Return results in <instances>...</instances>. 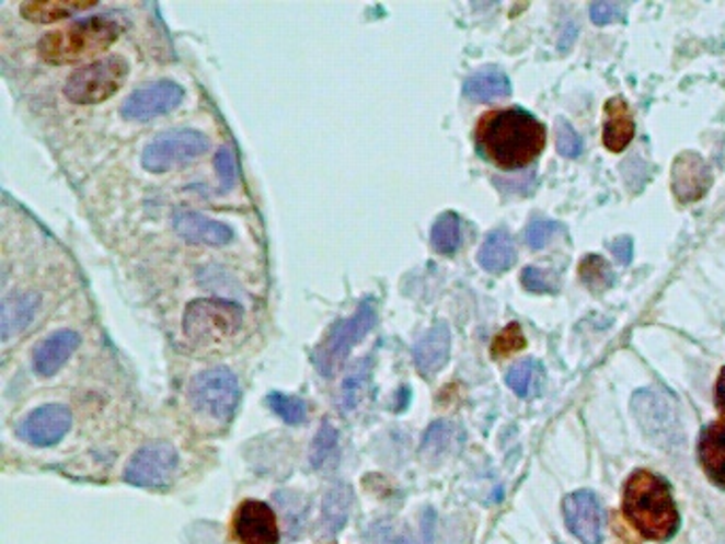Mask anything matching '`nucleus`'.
I'll return each mask as SVG.
<instances>
[{
	"instance_id": "obj_1",
	"label": "nucleus",
	"mask_w": 725,
	"mask_h": 544,
	"mask_svg": "<svg viewBox=\"0 0 725 544\" xmlns=\"http://www.w3.org/2000/svg\"><path fill=\"white\" fill-rule=\"evenodd\" d=\"M479 151L500 169L532 164L544 147V128L523 109L485 113L474 130Z\"/></svg>"
},
{
	"instance_id": "obj_2",
	"label": "nucleus",
	"mask_w": 725,
	"mask_h": 544,
	"mask_svg": "<svg viewBox=\"0 0 725 544\" xmlns=\"http://www.w3.org/2000/svg\"><path fill=\"white\" fill-rule=\"evenodd\" d=\"M623 512L628 521L649 541L664 543L679 530V510L670 485L653 472H634L623 491Z\"/></svg>"
},
{
	"instance_id": "obj_3",
	"label": "nucleus",
	"mask_w": 725,
	"mask_h": 544,
	"mask_svg": "<svg viewBox=\"0 0 725 544\" xmlns=\"http://www.w3.org/2000/svg\"><path fill=\"white\" fill-rule=\"evenodd\" d=\"M122 26L111 15H94L69 28L49 33L41 38L38 51L51 65H69L105 51L119 37Z\"/></svg>"
},
{
	"instance_id": "obj_4",
	"label": "nucleus",
	"mask_w": 725,
	"mask_h": 544,
	"mask_svg": "<svg viewBox=\"0 0 725 544\" xmlns=\"http://www.w3.org/2000/svg\"><path fill=\"white\" fill-rule=\"evenodd\" d=\"M375 322H377V309L370 300H364L360 309L352 317L332 327L324 343L315 349L313 362L318 366V370L324 377H334L338 366L345 362L352 349L372 329Z\"/></svg>"
},
{
	"instance_id": "obj_5",
	"label": "nucleus",
	"mask_w": 725,
	"mask_h": 544,
	"mask_svg": "<svg viewBox=\"0 0 725 544\" xmlns=\"http://www.w3.org/2000/svg\"><path fill=\"white\" fill-rule=\"evenodd\" d=\"M126 74L128 62L119 56H111L74 71L67 81L65 94L77 105H96L107 101L119 90Z\"/></svg>"
},
{
	"instance_id": "obj_6",
	"label": "nucleus",
	"mask_w": 725,
	"mask_h": 544,
	"mask_svg": "<svg viewBox=\"0 0 725 544\" xmlns=\"http://www.w3.org/2000/svg\"><path fill=\"white\" fill-rule=\"evenodd\" d=\"M241 400V387L232 370L211 368L194 377L189 385V402L196 410L226 421L234 415Z\"/></svg>"
},
{
	"instance_id": "obj_7",
	"label": "nucleus",
	"mask_w": 725,
	"mask_h": 544,
	"mask_svg": "<svg viewBox=\"0 0 725 544\" xmlns=\"http://www.w3.org/2000/svg\"><path fill=\"white\" fill-rule=\"evenodd\" d=\"M209 149V139L198 130H171L156 137L143 149V166L151 173H166L175 166L200 158Z\"/></svg>"
},
{
	"instance_id": "obj_8",
	"label": "nucleus",
	"mask_w": 725,
	"mask_h": 544,
	"mask_svg": "<svg viewBox=\"0 0 725 544\" xmlns=\"http://www.w3.org/2000/svg\"><path fill=\"white\" fill-rule=\"evenodd\" d=\"M241 326V311L230 302L196 300L185 311V334L194 340H211Z\"/></svg>"
},
{
	"instance_id": "obj_9",
	"label": "nucleus",
	"mask_w": 725,
	"mask_h": 544,
	"mask_svg": "<svg viewBox=\"0 0 725 544\" xmlns=\"http://www.w3.org/2000/svg\"><path fill=\"white\" fill-rule=\"evenodd\" d=\"M177 462L175 447L169 442H153L133 455L124 478L137 487H164L177 471Z\"/></svg>"
},
{
	"instance_id": "obj_10",
	"label": "nucleus",
	"mask_w": 725,
	"mask_h": 544,
	"mask_svg": "<svg viewBox=\"0 0 725 544\" xmlns=\"http://www.w3.org/2000/svg\"><path fill=\"white\" fill-rule=\"evenodd\" d=\"M634 415L643 430L657 442H675L679 417L670 398L659 390H643L634 396Z\"/></svg>"
},
{
	"instance_id": "obj_11",
	"label": "nucleus",
	"mask_w": 725,
	"mask_h": 544,
	"mask_svg": "<svg viewBox=\"0 0 725 544\" xmlns=\"http://www.w3.org/2000/svg\"><path fill=\"white\" fill-rule=\"evenodd\" d=\"M183 101L182 85L175 81H156L135 90L122 105V115L130 121H149L158 115L180 107Z\"/></svg>"
},
{
	"instance_id": "obj_12",
	"label": "nucleus",
	"mask_w": 725,
	"mask_h": 544,
	"mask_svg": "<svg viewBox=\"0 0 725 544\" xmlns=\"http://www.w3.org/2000/svg\"><path fill=\"white\" fill-rule=\"evenodd\" d=\"M564 517L568 530L583 544L602 543L605 510L591 491H575L564 500Z\"/></svg>"
},
{
	"instance_id": "obj_13",
	"label": "nucleus",
	"mask_w": 725,
	"mask_h": 544,
	"mask_svg": "<svg viewBox=\"0 0 725 544\" xmlns=\"http://www.w3.org/2000/svg\"><path fill=\"white\" fill-rule=\"evenodd\" d=\"M73 415L62 404H45L33 410L20 426V436L37 447H51L71 430Z\"/></svg>"
},
{
	"instance_id": "obj_14",
	"label": "nucleus",
	"mask_w": 725,
	"mask_h": 544,
	"mask_svg": "<svg viewBox=\"0 0 725 544\" xmlns=\"http://www.w3.org/2000/svg\"><path fill=\"white\" fill-rule=\"evenodd\" d=\"M234 536L243 544H279L273 508L257 500H245L234 517Z\"/></svg>"
},
{
	"instance_id": "obj_15",
	"label": "nucleus",
	"mask_w": 725,
	"mask_h": 544,
	"mask_svg": "<svg viewBox=\"0 0 725 544\" xmlns=\"http://www.w3.org/2000/svg\"><path fill=\"white\" fill-rule=\"evenodd\" d=\"M175 230L187 243H196V245L221 247L234 239L230 225L216 219L205 218L200 213H180L175 218Z\"/></svg>"
},
{
	"instance_id": "obj_16",
	"label": "nucleus",
	"mask_w": 725,
	"mask_h": 544,
	"mask_svg": "<svg viewBox=\"0 0 725 544\" xmlns=\"http://www.w3.org/2000/svg\"><path fill=\"white\" fill-rule=\"evenodd\" d=\"M711 185V175H709V166L702 162L700 155L695 153H683L672 169V187L675 194L683 200V202H691L704 196V192Z\"/></svg>"
},
{
	"instance_id": "obj_17",
	"label": "nucleus",
	"mask_w": 725,
	"mask_h": 544,
	"mask_svg": "<svg viewBox=\"0 0 725 544\" xmlns=\"http://www.w3.org/2000/svg\"><path fill=\"white\" fill-rule=\"evenodd\" d=\"M81 345V336L73 329H60L47 336L35 354V370L41 377L56 374Z\"/></svg>"
},
{
	"instance_id": "obj_18",
	"label": "nucleus",
	"mask_w": 725,
	"mask_h": 544,
	"mask_svg": "<svg viewBox=\"0 0 725 544\" xmlns=\"http://www.w3.org/2000/svg\"><path fill=\"white\" fill-rule=\"evenodd\" d=\"M449 351H451V332L445 324H436L415 345L413 356L424 377H435L449 360Z\"/></svg>"
},
{
	"instance_id": "obj_19",
	"label": "nucleus",
	"mask_w": 725,
	"mask_h": 544,
	"mask_svg": "<svg viewBox=\"0 0 725 544\" xmlns=\"http://www.w3.org/2000/svg\"><path fill=\"white\" fill-rule=\"evenodd\" d=\"M698 455L709 478L725 489V426L711 424L704 428L698 444Z\"/></svg>"
},
{
	"instance_id": "obj_20",
	"label": "nucleus",
	"mask_w": 725,
	"mask_h": 544,
	"mask_svg": "<svg viewBox=\"0 0 725 544\" xmlns=\"http://www.w3.org/2000/svg\"><path fill=\"white\" fill-rule=\"evenodd\" d=\"M37 293H13L2 300L0 306V336L2 340H9L11 336L20 334L24 327L31 324L33 315L37 313Z\"/></svg>"
},
{
	"instance_id": "obj_21",
	"label": "nucleus",
	"mask_w": 725,
	"mask_h": 544,
	"mask_svg": "<svg viewBox=\"0 0 725 544\" xmlns=\"http://www.w3.org/2000/svg\"><path fill=\"white\" fill-rule=\"evenodd\" d=\"M605 115H607L605 132H602L605 146L609 147L611 151L625 149L634 137V121H632V115H630L625 101L623 99L609 101Z\"/></svg>"
},
{
	"instance_id": "obj_22",
	"label": "nucleus",
	"mask_w": 725,
	"mask_h": 544,
	"mask_svg": "<svg viewBox=\"0 0 725 544\" xmlns=\"http://www.w3.org/2000/svg\"><path fill=\"white\" fill-rule=\"evenodd\" d=\"M464 94L471 101H494V99H507L510 94V81L507 74L496 67L481 69L479 73L471 74L464 83Z\"/></svg>"
},
{
	"instance_id": "obj_23",
	"label": "nucleus",
	"mask_w": 725,
	"mask_h": 544,
	"mask_svg": "<svg viewBox=\"0 0 725 544\" xmlns=\"http://www.w3.org/2000/svg\"><path fill=\"white\" fill-rule=\"evenodd\" d=\"M515 245L507 230H494L479 250V264L490 273H505L515 264Z\"/></svg>"
},
{
	"instance_id": "obj_24",
	"label": "nucleus",
	"mask_w": 725,
	"mask_h": 544,
	"mask_svg": "<svg viewBox=\"0 0 725 544\" xmlns=\"http://www.w3.org/2000/svg\"><path fill=\"white\" fill-rule=\"evenodd\" d=\"M352 502H354V494L347 485H334L327 491L322 507V528L326 536H334L345 528Z\"/></svg>"
},
{
	"instance_id": "obj_25",
	"label": "nucleus",
	"mask_w": 725,
	"mask_h": 544,
	"mask_svg": "<svg viewBox=\"0 0 725 544\" xmlns=\"http://www.w3.org/2000/svg\"><path fill=\"white\" fill-rule=\"evenodd\" d=\"M544 372L543 366L537 360H523V362L513 366L508 370V387L519 396V398H532L541 392L543 387Z\"/></svg>"
},
{
	"instance_id": "obj_26",
	"label": "nucleus",
	"mask_w": 725,
	"mask_h": 544,
	"mask_svg": "<svg viewBox=\"0 0 725 544\" xmlns=\"http://www.w3.org/2000/svg\"><path fill=\"white\" fill-rule=\"evenodd\" d=\"M94 2H62V0H45V2H24L22 4V15L31 22H38V24H47L54 20H62V18H71L77 11H83L88 7H92Z\"/></svg>"
},
{
	"instance_id": "obj_27",
	"label": "nucleus",
	"mask_w": 725,
	"mask_h": 544,
	"mask_svg": "<svg viewBox=\"0 0 725 544\" xmlns=\"http://www.w3.org/2000/svg\"><path fill=\"white\" fill-rule=\"evenodd\" d=\"M462 241L460 218L456 213H442L433 225V245L438 254L451 255L458 252Z\"/></svg>"
},
{
	"instance_id": "obj_28",
	"label": "nucleus",
	"mask_w": 725,
	"mask_h": 544,
	"mask_svg": "<svg viewBox=\"0 0 725 544\" xmlns=\"http://www.w3.org/2000/svg\"><path fill=\"white\" fill-rule=\"evenodd\" d=\"M580 279L594 291L609 290L613 286V273L600 255H587L580 264Z\"/></svg>"
},
{
	"instance_id": "obj_29",
	"label": "nucleus",
	"mask_w": 725,
	"mask_h": 544,
	"mask_svg": "<svg viewBox=\"0 0 725 544\" xmlns=\"http://www.w3.org/2000/svg\"><path fill=\"white\" fill-rule=\"evenodd\" d=\"M268 404L290 426H298V424H302L307 419V404L300 398L286 396L281 392H273L268 396Z\"/></svg>"
},
{
	"instance_id": "obj_30",
	"label": "nucleus",
	"mask_w": 725,
	"mask_h": 544,
	"mask_svg": "<svg viewBox=\"0 0 725 544\" xmlns=\"http://www.w3.org/2000/svg\"><path fill=\"white\" fill-rule=\"evenodd\" d=\"M451 442H453V428H451V424H442V421H438V424H435V426L428 430V435L424 436V447H422V451L428 453V455H433V458H438L440 453L449 451Z\"/></svg>"
},
{
	"instance_id": "obj_31",
	"label": "nucleus",
	"mask_w": 725,
	"mask_h": 544,
	"mask_svg": "<svg viewBox=\"0 0 725 544\" xmlns=\"http://www.w3.org/2000/svg\"><path fill=\"white\" fill-rule=\"evenodd\" d=\"M336 442H338V435L326 421L324 428L320 430V435L315 438V442H313V449H311V464L315 468H322L326 464L327 458L336 451Z\"/></svg>"
},
{
	"instance_id": "obj_32",
	"label": "nucleus",
	"mask_w": 725,
	"mask_h": 544,
	"mask_svg": "<svg viewBox=\"0 0 725 544\" xmlns=\"http://www.w3.org/2000/svg\"><path fill=\"white\" fill-rule=\"evenodd\" d=\"M555 143H557L560 153L566 155V158H577L583 151V141H580L579 135L564 119H557V124H555Z\"/></svg>"
},
{
	"instance_id": "obj_33",
	"label": "nucleus",
	"mask_w": 725,
	"mask_h": 544,
	"mask_svg": "<svg viewBox=\"0 0 725 544\" xmlns=\"http://www.w3.org/2000/svg\"><path fill=\"white\" fill-rule=\"evenodd\" d=\"M557 232V223L555 221H549V219H534L528 230H526V243L532 247V250H543L553 234Z\"/></svg>"
},
{
	"instance_id": "obj_34",
	"label": "nucleus",
	"mask_w": 725,
	"mask_h": 544,
	"mask_svg": "<svg viewBox=\"0 0 725 544\" xmlns=\"http://www.w3.org/2000/svg\"><path fill=\"white\" fill-rule=\"evenodd\" d=\"M523 334L517 324H510V326L494 340V347H492V354L494 358H507L510 354L523 349Z\"/></svg>"
},
{
	"instance_id": "obj_35",
	"label": "nucleus",
	"mask_w": 725,
	"mask_h": 544,
	"mask_svg": "<svg viewBox=\"0 0 725 544\" xmlns=\"http://www.w3.org/2000/svg\"><path fill=\"white\" fill-rule=\"evenodd\" d=\"M523 286L530 291H539V293H551L557 290V277L549 270L543 268H526L523 277H521Z\"/></svg>"
},
{
	"instance_id": "obj_36",
	"label": "nucleus",
	"mask_w": 725,
	"mask_h": 544,
	"mask_svg": "<svg viewBox=\"0 0 725 544\" xmlns=\"http://www.w3.org/2000/svg\"><path fill=\"white\" fill-rule=\"evenodd\" d=\"M625 15V7L621 2H594L591 4V20L596 24H611L619 22Z\"/></svg>"
},
{
	"instance_id": "obj_37",
	"label": "nucleus",
	"mask_w": 725,
	"mask_h": 544,
	"mask_svg": "<svg viewBox=\"0 0 725 544\" xmlns=\"http://www.w3.org/2000/svg\"><path fill=\"white\" fill-rule=\"evenodd\" d=\"M216 166H218L221 187L230 189L237 180V164H234V155L230 153V149H219L218 155H216Z\"/></svg>"
},
{
	"instance_id": "obj_38",
	"label": "nucleus",
	"mask_w": 725,
	"mask_h": 544,
	"mask_svg": "<svg viewBox=\"0 0 725 544\" xmlns=\"http://www.w3.org/2000/svg\"><path fill=\"white\" fill-rule=\"evenodd\" d=\"M611 250H613V255H615V259L619 262V264H630V259H632V250H634V243H632V239H630V236H623V239H617Z\"/></svg>"
},
{
	"instance_id": "obj_39",
	"label": "nucleus",
	"mask_w": 725,
	"mask_h": 544,
	"mask_svg": "<svg viewBox=\"0 0 725 544\" xmlns=\"http://www.w3.org/2000/svg\"><path fill=\"white\" fill-rule=\"evenodd\" d=\"M717 408H720V415L725 421V368L720 374V381H717Z\"/></svg>"
}]
</instances>
